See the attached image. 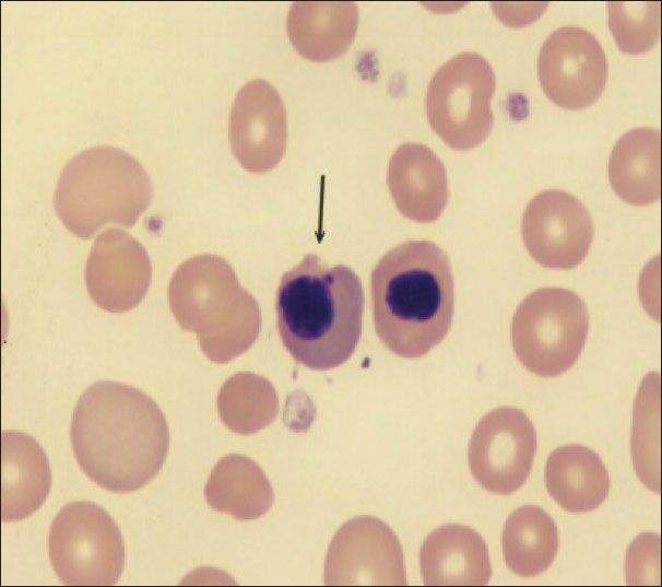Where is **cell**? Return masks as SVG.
<instances>
[{"mask_svg": "<svg viewBox=\"0 0 662 587\" xmlns=\"http://www.w3.org/2000/svg\"><path fill=\"white\" fill-rule=\"evenodd\" d=\"M521 234L537 263L547 269L570 270L588 255L594 227L579 199L560 189H548L525 207Z\"/></svg>", "mask_w": 662, "mask_h": 587, "instance_id": "cell-11", "label": "cell"}, {"mask_svg": "<svg viewBox=\"0 0 662 587\" xmlns=\"http://www.w3.org/2000/svg\"><path fill=\"white\" fill-rule=\"evenodd\" d=\"M588 330V308L578 294L542 287L518 306L510 336L518 360L529 372L555 377L576 364Z\"/></svg>", "mask_w": 662, "mask_h": 587, "instance_id": "cell-6", "label": "cell"}, {"mask_svg": "<svg viewBox=\"0 0 662 587\" xmlns=\"http://www.w3.org/2000/svg\"><path fill=\"white\" fill-rule=\"evenodd\" d=\"M661 136L655 128H634L615 143L608 162L613 190L625 202L647 206L661 195Z\"/></svg>", "mask_w": 662, "mask_h": 587, "instance_id": "cell-20", "label": "cell"}, {"mask_svg": "<svg viewBox=\"0 0 662 587\" xmlns=\"http://www.w3.org/2000/svg\"><path fill=\"white\" fill-rule=\"evenodd\" d=\"M267 380L249 374L232 376L221 388L217 409L222 422L233 432L250 435L267 426L276 412L270 401Z\"/></svg>", "mask_w": 662, "mask_h": 587, "instance_id": "cell-23", "label": "cell"}, {"mask_svg": "<svg viewBox=\"0 0 662 587\" xmlns=\"http://www.w3.org/2000/svg\"><path fill=\"white\" fill-rule=\"evenodd\" d=\"M419 564L428 586L486 585L493 574L482 536L459 524L441 526L424 540Z\"/></svg>", "mask_w": 662, "mask_h": 587, "instance_id": "cell-16", "label": "cell"}, {"mask_svg": "<svg viewBox=\"0 0 662 587\" xmlns=\"http://www.w3.org/2000/svg\"><path fill=\"white\" fill-rule=\"evenodd\" d=\"M230 149L239 164L261 174L282 160L287 142V116L275 87L255 79L238 91L229 114Z\"/></svg>", "mask_w": 662, "mask_h": 587, "instance_id": "cell-13", "label": "cell"}, {"mask_svg": "<svg viewBox=\"0 0 662 587\" xmlns=\"http://www.w3.org/2000/svg\"><path fill=\"white\" fill-rule=\"evenodd\" d=\"M364 290L343 265L306 255L280 281L275 298L280 338L299 364L327 371L344 364L362 336Z\"/></svg>", "mask_w": 662, "mask_h": 587, "instance_id": "cell-2", "label": "cell"}, {"mask_svg": "<svg viewBox=\"0 0 662 587\" xmlns=\"http://www.w3.org/2000/svg\"><path fill=\"white\" fill-rule=\"evenodd\" d=\"M208 504L237 519H256L272 506L274 496L261 468L251 459L230 454L212 469L204 489Z\"/></svg>", "mask_w": 662, "mask_h": 587, "instance_id": "cell-21", "label": "cell"}, {"mask_svg": "<svg viewBox=\"0 0 662 587\" xmlns=\"http://www.w3.org/2000/svg\"><path fill=\"white\" fill-rule=\"evenodd\" d=\"M357 25V7L348 1L294 2L286 21L293 47L316 62L343 56L355 38Z\"/></svg>", "mask_w": 662, "mask_h": 587, "instance_id": "cell-18", "label": "cell"}, {"mask_svg": "<svg viewBox=\"0 0 662 587\" xmlns=\"http://www.w3.org/2000/svg\"><path fill=\"white\" fill-rule=\"evenodd\" d=\"M496 75L476 52H460L435 72L427 86L425 109L432 129L450 148L465 151L489 136Z\"/></svg>", "mask_w": 662, "mask_h": 587, "instance_id": "cell-7", "label": "cell"}, {"mask_svg": "<svg viewBox=\"0 0 662 587\" xmlns=\"http://www.w3.org/2000/svg\"><path fill=\"white\" fill-rule=\"evenodd\" d=\"M557 551V526L544 509L528 504L509 515L503 530V553L510 571L522 577L536 576L552 565Z\"/></svg>", "mask_w": 662, "mask_h": 587, "instance_id": "cell-22", "label": "cell"}, {"mask_svg": "<svg viewBox=\"0 0 662 587\" xmlns=\"http://www.w3.org/2000/svg\"><path fill=\"white\" fill-rule=\"evenodd\" d=\"M536 451V432L522 410L499 407L475 426L468 449L469 467L486 491L508 495L527 481Z\"/></svg>", "mask_w": 662, "mask_h": 587, "instance_id": "cell-9", "label": "cell"}, {"mask_svg": "<svg viewBox=\"0 0 662 587\" xmlns=\"http://www.w3.org/2000/svg\"><path fill=\"white\" fill-rule=\"evenodd\" d=\"M1 518L20 521L45 502L51 486L48 458L37 441L21 432L1 435Z\"/></svg>", "mask_w": 662, "mask_h": 587, "instance_id": "cell-17", "label": "cell"}, {"mask_svg": "<svg viewBox=\"0 0 662 587\" xmlns=\"http://www.w3.org/2000/svg\"><path fill=\"white\" fill-rule=\"evenodd\" d=\"M388 185L400 212L416 222L437 220L449 200L445 165L422 143L407 142L394 151Z\"/></svg>", "mask_w": 662, "mask_h": 587, "instance_id": "cell-15", "label": "cell"}, {"mask_svg": "<svg viewBox=\"0 0 662 587\" xmlns=\"http://www.w3.org/2000/svg\"><path fill=\"white\" fill-rule=\"evenodd\" d=\"M376 333L392 353L421 357L447 336L453 316L450 260L436 244L410 240L385 254L370 274Z\"/></svg>", "mask_w": 662, "mask_h": 587, "instance_id": "cell-3", "label": "cell"}, {"mask_svg": "<svg viewBox=\"0 0 662 587\" xmlns=\"http://www.w3.org/2000/svg\"><path fill=\"white\" fill-rule=\"evenodd\" d=\"M551 497L569 513H587L599 507L610 491L607 469L592 449L568 444L553 450L544 469Z\"/></svg>", "mask_w": 662, "mask_h": 587, "instance_id": "cell-19", "label": "cell"}, {"mask_svg": "<svg viewBox=\"0 0 662 587\" xmlns=\"http://www.w3.org/2000/svg\"><path fill=\"white\" fill-rule=\"evenodd\" d=\"M152 198L150 177L134 156L119 148L97 145L63 166L54 206L71 233L88 239L109 223L133 226Z\"/></svg>", "mask_w": 662, "mask_h": 587, "instance_id": "cell-5", "label": "cell"}, {"mask_svg": "<svg viewBox=\"0 0 662 587\" xmlns=\"http://www.w3.org/2000/svg\"><path fill=\"white\" fill-rule=\"evenodd\" d=\"M607 11L610 30L623 52L642 54L659 40L661 31L659 1L608 2Z\"/></svg>", "mask_w": 662, "mask_h": 587, "instance_id": "cell-24", "label": "cell"}, {"mask_svg": "<svg viewBox=\"0 0 662 587\" xmlns=\"http://www.w3.org/2000/svg\"><path fill=\"white\" fill-rule=\"evenodd\" d=\"M168 301L177 322L196 332L212 362H229L256 340V302L218 256L203 254L184 261L170 279Z\"/></svg>", "mask_w": 662, "mask_h": 587, "instance_id": "cell-4", "label": "cell"}, {"mask_svg": "<svg viewBox=\"0 0 662 587\" xmlns=\"http://www.w3.org/2000/svg\"><path fill=\"white\" fill-rule=\"evenodd\" d=\"M71 443L81 469L115 493L147 484L163 467L169 428L156 402L143 391L110 380L91 385L79 398Z\"/></svg>", "mask_w": 662, "mask_h": 587, "instance_id": "cell-1", "label": "cell"}, {"mask_svg": "<svg viewBox=\"0 0 662 587\" xmlns=\"http://www.w3.org/2000/svg\"><path fill=\"white\" fill-rule=\"evenodd\" d=\"M607 74L601 44L582 27L554 31L540 50V83L546 96L561 108L578 110L592 105L604 92Z\"/></svg>", "mask_w": 662, "mask_h": 587, "instance_id": "cell-10", "label": "cell"}, {"mask_svg": "<svg viewBox=\"0 0 662 587\" xmlns=\"http://www.w3.org/2000/svg\"><path fill=\"white\" fill-rule=\"evenodd\" d=\"M326 585H405L401 544L378 518L360 516L333 537L324 564Z\"/></svg>", "mask_w": 662, "mask_h": 587, "instance_id": "cell-12", "label": "cell"}, {"mask_svg": "<svg viewBox=\"0 0 662 587\" xmlns=\"http://www.w3.org/2000/svg\"><path fill=\"white\" fill-rule=\"evenodd\" d=\"M86 290L93 302L110 313L134 308L152 281V265L145 248L119 228H107L95 239L84 269Z\"/></svg>", "mask_w": 662, "mask_h": 587, "instance_id": "cell-14", "label": "cell"}, {"mask_svg": "<svg viewBox=\"0 0 662 587\" xmlns=\"http://www.w3.org/2000/svg\"><path fill=\"white\" fill-rule=\"evenodd\" d=\"M48 552L59 579L69 586L115 585L125 565V543L110 515L97 504L73 502L55 517Z\"/></svg>", "mask_w": 662, "mask_h": 587, "instance_id": "cell-8", "label": "cell"}]
</instances>
